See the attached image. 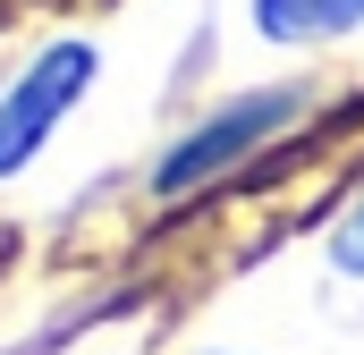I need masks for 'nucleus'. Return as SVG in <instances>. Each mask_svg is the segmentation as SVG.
<instances>
[{"mask_svg": "<svg viewBox=\"0 0 364 355\" xmlns=\"http://www.w3.org/2000/svg\"><path fill=\"white\" fill-rule=\"evenodd\" d=\"M314 119V93L305 85H255L229 93L220 110H203L195 127L170 136V153L153 161V203H195V195H220L229 178L263 170V153H288V136Z\"/></svg>", "mask_w": 364, "mask_h": 355, "instance_id": "nucleus-1", "label": "nucleus"}, {"mask_svg": "<svg viewBox=\"0 0 364 355\" xmlns=\"http://www.w3.org/2000/svg\"><path fill=\"white\" fill-rule=\"evenodd\" d=\"M93 77H102V51H93L85 34H51V43L0 85V178H26L51 153V136L85 110Z\"/></svg>", "mask_w": 364, "mask_h": 355, "instance_id": "nucleus-2", "label": "nucleus"}, {"mask_svg": "<svg viewBox=\"0 0 364 355\" xmlns=\"http://www.w3.org/2000/svg\"><path fill=\"white\" fill-rule=\"evenodd\" d=\"M255 34L279 51H314V43H348L364 34V0H246Z\"/></svg>", "mask_w": 364, "mask_h": 355, "instance_id": "nucleus-3", "label": "nucleus"}, {"mask_svg": "<svg viewBox=\"0 0 364 355\" xmlns=\"http://www.w3.org/2000/svg\"><path fill=\"white\" fill-rule=\"evenodd\" d=\"M322 254H331V271H339V279H364V186L339 203V220H331Z\"/></svg>", "mask_w": 364, "mask_h": 355, "instance_id": "nucleus-4", "label": "nucleus"}, {"mask_svg": "<svg viewBox=\"0 0 364 355\" xmlns=\"http://www.w3.org/2000/svg\"><path fill=\"white\" fill-rule=\"evenodd\" d=\"M203 355H229V347H203Z\"/></svg>", "mask_w": 364, "mask_h": 355, "instance_id": "nucleus-5", "label": "nucleus"}]
</instances>
